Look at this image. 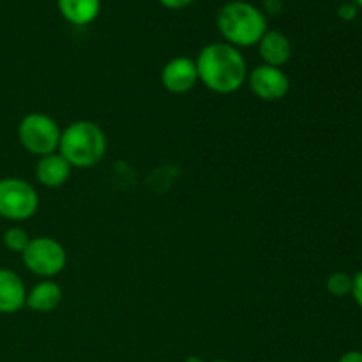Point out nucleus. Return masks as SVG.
Masks as SVG:
<instances>
[{
  "mask_svg": "<svg viewBox=\"0 0 362 362\" xmlns=\"http://www.w3.org/2000/svg\"><path fill=\"white\" fill-rule=\"evenodd\" d=\"M198 80L218 94H232L247 80V67L239 48L228 42L204 46L197 59Z\"/></svg>",
  "mask_w": 362,
  "mask_h": 362,
  "instance_id": "obj_1",
  "label": "nucleus"
},
{
  "mask_svg": "<svg viewBox=\"0 0 362 362\" xmlns=\"http://www.w3.org/2000/svg\"><path fill=\"white\" fill-rule=\"evenodd\" d=\"M218 28L228 45L235 48L253 46L267 32V18L250 2L233 0L219 9Z\"/></svg>",
  "mask_w": 362,
  "mask_h": 362,
  "instance_id": "obj_2",
  "label": "nucleus"
},
{
  "mask_svg": "<svg viewBox=\"0 0 362 362\" xmlns=\"http://www.w3.org/2000/svg\"><path fill=\"white\" fill-rule=\"evenodd\" d=\"M59 154L74 168L98 165L106 152L105 131L90 120H78L62 131Z\"/></svg>",
  "mask_w": 362,
  "mask_h": 362,
  "instance_id": "obj_3",
  "label": "nucleus"
},
{
  "mask_svg": "<svg viewBox=\"0 0 362 362\" xmlns=\"http://www.w3.org/2000/svg\"><path fill=\"white\" fill-rule=\"evenodd\" d=\"M60 134L62 131L59 129V124L46 113H28L18 126L20 144L23 145L25 151L39 156V158L53 154L59 148Z\"/></svg>",
  "mask_w": 362,
  "mask_h": 362,
  "instance_id": "obj_4",
  "label": "nucleus"
},
{
  "mask_svg": "<svg viewBox=\"0 0 362 362\" xmlns=\"http://www.w3.org/2000/svg\"><path fill=\"white\" fill-rule=\"evenodd\" d=\"M23 264L32 274L41 278H53L60 274L67 264V253L59 240L52 237L30 239L27 250L21 253Z\"/></svg>",
  "mask_w": 362,
  "mask_h": 362,
  "instance_id": "obj_5",
  "label": "nucleus"
},
{
  "mask_svg": "<svg viewBox=\"0 0 362 362\" xmlns=\"http://www.w3.org/2000/svg\"><path fill=\"white\" fill-rule=\"evenodd\" d=\"M39 197L34 187L21 179L0 180V216L9 221H25L37 212Z\"/></svg>",
  "mask_w": 362,
  "mask_h": 362,
  "instance_id": "obj_6",
  "label": "nucleus"
},
{
  "mask_svg": "<svg viewBox=\"0 0 362 362\" xmlns=\"http://www.w3.org/2000/svg\"><path fill=\"white\" fill-rule=\"evenodd\" d=\"M247 83L251 92L262 101H279L290 90V80L285 71L267 64L255 67L251 74H247Z\"/></svg>",
  "mask_w": 362,
  "mask_h": 362,
  "instance_id": "obj_7",
  "label": "nucleus"
},
{
  "mask_svg": "<svg viewBox=\"0 0 362 362\" xmlns=\"http://www.w3.org/2000/svg\"><path fill=\"white\" fill-rule=\"evenodd\" d=\"M197 62L189 57H175L161 71V83L172 94H186L197 85Z\"/></svg>",
  "mask_w": 362,
  "mask_h": 362,
  "instance_id": "obj_8",
  "label": "nucleus"
},
{
  "mask_svg": "<svg viewBox=\"0 0 362 362\" xmlns=\"http://www.w3.org/2000/svg\"><path fill=\"white\" fill-rule=\"evenodd\" d=\"M27 303V288L16 272L0 269V313L13 315Z\"/></svg>",
  "mask_w": 362,
  "mask_h": 362,
  "instance_id": "obj_9",
  "label": "nucleus"
},
{
  "mask_svg": "<svg viewBox=\"0 0 362 362\" xmlns=\"http://www.w3.org/2000/svg\"><path fill=\"white\" fill-rule=\"evenodd\" d=\"M258 52L267 66L281 67L292 57V42L283 32L267 30L258 41Z\"/></svg>",
  "mask_w": 362,
  "mask_h": 362,
  "instance_id": "obj_10",
  "label": "nucleus"
},
{
  "mask_svg": "<svg viewBox=\"0 0 362 362\" xmlns=\"http://www.w3.org/2000/svg\"><path fill=\"white\" fill-rule=\"evenodd\" d=\"M73 166L60 154H48L39 159L35 166V177L45 187H60L69 180Z\"/></svg>",
  "mask_w": 362,
  "mask_h": 362,
  "instance_id": "obj_11",
  "label": "nucleus"
},
{
  "mask_svg": "<svg viewBox=\"0 0 362 362\" xmlns=\"http://www.w3.org/2000/svg\"><path fill=\"white\" fill-rule=\"evenodd\" d=\"M62 300V288L55 281H41L27 292V306L35 313H49Z\"/></svg>",
  "mask_w": 362,
  "mask_h": 362,
  "instance_id": "obj_12",
  "label": "nucleus"
},
{
  "mask_svg": "<svg viewBox=\"0 0 362 362\" xmlns=\"http://www.w3.org/2000/svg\"><path fill=\"white\" fill-rule=\"evenodd\" d=\"M59 11L69 23L85 27L99 16L101 0H59Z\"/></svg>",
  "mask_w": 362,
  "mask_h": 362,
  "instance_id": "obj_13",
  "label": "nucleus"
},
{
  "mask_svg": "<svg viewBox=\"0 0 362 362\" xmlns=\"http://www.w3.org/2000/svg\"><path fill=\"white\" fill-rule=\"evenodd\" d=\"M28 243H30V237L20 226H11L4 233V244H6L7 250L14 251V253H23L27 250Z\"/></svg>",
  "mask_w": 362,
  "mask_h": 362,
  "instance_id": "obj_14",
  "label": "nucleus"
},
{
  "mask_svg": "<svg viewBox=\"0 0 362 362\" xmlns=\"http://www.w3.org/2000/svg\"><path fill=\"white\" fill-rule=\"evenodd\" d=\"M327 290L334 297H345L352 293V276L346 272H332L327 278Z\"/></svg>",
  "mask_w": 362,
  "mask_h": 362,
  "instance_id": "obj_15",
  "label": "nucleus"
},
{
  "mask_svg": "<svg viewBox=\"0 0 362 362\" xmlns=\"http://www.w3.org/2000/svg\"><path fill=\"white\" fill-rule=\"evenodd\" d=\"M350 296L354 297L357 306L362 310V271L357 272V274L352 278V293H350Z\"/></svg>",
  "mask_w": 362,
  "mask_h": 362,
  "instance_id": "obj_16",
  "label": "nucleus"
},
{
  "mask_svg": "<svg viewBox=\"0 0 362 362\" xmlns=\"http://www.w3.org/2000/svg\"><path fill=\"white\" fill-rule=\"evenodd\" d=\"M357 9H359V7H357L356 4H352V2L341 4V6H339V9H338V16L341 18V20L350 21V20H354V18L357 16Z\"/></svg>",
  "mask_w": 362,
  "mask_h": 362,
  "instance_id": "obj_17",
  "label": "nucleus"
},
{
  "mask_svg": "<svg viewBox=\"0 0 362 362\" xmlns=\"http://www.w3.org/2000/svg\"><path fill=\"white\" fill-rule=\"evenodd\" d=\"M165 7L168 9H182V7H187L189 4H193L194 0H159Z\"/></svg>",
  "mask_w": 362,
  "mask_h": 362,
  "instance_id": "obj_18",
  "label": "nucleus"
},
{
  "mask_svg": "<svg viewBox=\"0 0 362 362\" xmlns=\"http://www.w3.org/2000/svg\"><path fill=\"white\" fill-rule=\"evenodd\" d=\"M338 362H362V352H359V350H350V352L343 354Z\"/></svg>",
  "mask_w": 362,
  "mask_h": 362,
  "instance_id": "obj_19",
  "label": "nucleus"
},
{
  "mask_svg": "<svg viewBox=\"0 0 362 362\" xmlns=\"http://www.w3.org/2000/svg\"><path fill=\"white\" fill-rule=\"evenodd\" d=\"M186 362H205L204 359H202V357H197V356H191V357H187L186 359Z\"/></svg>",
  "mask_w": 362,
  "mask_h": 362,
  "instance_id": "obj_20",
  "label": "nucleus"
},
{
  "mask_svg": "<svg viewBox=\"0 0 362 362\" xmlns=\"http://www.w3.org/2000/svg\"><path fill=\"white\" fill-rule=\"evenodd\" d=\"M352 4H356L357 7H362V0H350Z\"/></svg>",
  "mask_w": 362,
  "mask_h": 362,
  "instance_id": "obj_21",
  "label": "nucleus"
},
{
  "mask_svg": "<svg viewBox=\"0 0 362 362\" xmlns=\"http://www.w3.org/2000/svg\"><path fill=\"white\" fill-rule=\"evenodd\" d=\"M211 362H230V361H226V359H214V361H211Z\"/></svg>",
  "mask_w": 362,
  "mask_h": 362,
  "instance_id": "obj_22",
  "label": "nucleus"
}]
</instances>
